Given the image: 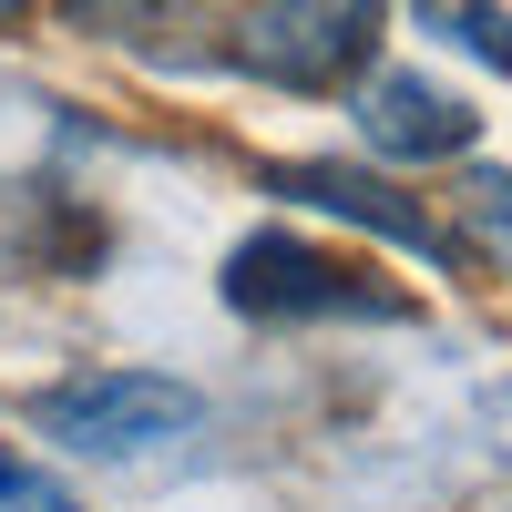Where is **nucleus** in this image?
Masks as SVG:
<instances>
[{"label":"nucleus","instance_id":"423d86ee","mask_svg":"<svg viewBox=\"0 0 512 512\" xmlns=\"http://www.w3.org/2000/svg\"><path fill=\"white\" fill-rule=\"evenodd\" d=\"M410 11H420V31L461 41L472 62H492V72L512 82V11H502V0H410Z\"/></svg>","mask_w":512,"mask_h":512},{"label":"nucleus","instance_id":"0eeeda50","mask_svg":"<svg viewBox=\"0 0 512 512\" xmlns=\"http://www.w3.org/2000/svg\"><path fill=\"white\" fill-rule=\"evenodd\" d=\"M0 512H82V502H72L52 472H31L11 441H0Z\"/></svg>","mask_w":512,"mask_h":512},{"label":"nucleus","instance_id":"f03ea898","mask_svg":"<svg viewBox=\"0 0 512 512\" xmlns=\"http://www.w3.org/2000/svg\"><path fill=\"white\" fill-rule=\"evenodd\" d=\"M379 21L390 0H256L236 21V62L277 93H338L379 52Z\"/></svg>","mask_w":512,"mask_h":512},{"label":"nucleus","instance_id":"20e7f679","mask_svg":"<svg viewBox=\"0 0 512 512\" xmlns=\"http://www.w3.org/2000/svg\"><path fill=\"white\" fill-rule=\"evenodd\" d=\"M256 185H267V195H297V205H318V216H338V226H369L379 246H410L420 267H451V236L420 216V195L379 185V175H349V164H267Z\"/></svg>","mask_w":512,"mask_h":512},{"label":"nucleus","instance_id":"7ed1b4c3","mask_svg":"<svg viewBox=\"0 0 512 512\" xmlns=\"http://www.w3.org/2000/svg\"><path fill=\"white\" fill-rule=\"evenodd\" d=\"M226 308L277 328V318H410V297L369 287V267H349L308 236H246L226 256Z\"/></svg>","mask_w":512,"mask_h":512},{"label":"nucleus","instance_id":"39448f33","mask_svg":"<svg viewBox=\"0 0 512 512\" xmlns=\"http://www.w3.org/2000/svg\"><path fill=\"white\" fill-rule=\"evenodd\" d=\"M359 134H369V154H390V164H451V154H472L482 113L461 103L451 82L369 72V93H359Z\"/></svg>","mask_w":512,"mask_h":512},{"label":"nucleus","instance_id":"f257e3e1","mask_svg":"<svg viewBox=\"0 0 512 512\" xmlns=\"http://www.w3.org/2000/svg\"><path fill=\"white\" fill-rule=\"evenodd\" d=\"M31 431L62 441V451H93V461H134L154 441L195 431V390L164 369H82V379L31 400Z\"/></svg>","mask_w":512,"mask_h":512},{"label":"nucleus","instance_id":"6e6552de","mask_svg":"<svg viewBox=\"0 0 512 512\" xmlns=\"http://www.w3.org/2000/svg\"><path fill=\"white\" fill-rule=\"evenodd\" d=\"M472 205H482V226H512V175H472Z\"/></svg>","mask_w":512,"mask_h":512},{"label":"nucleus","instance_id":"1a4fd4ad","mask_svg":"<svg viewBox=\"0 0 512 512\" xmlns=\"http://www.w3.org/2000/svg\"><path fill=\"white\" fill-rule=\"evenodd\" d=\"M21 11H31V0H0V31H11V21H21Z\"/></svg>","mask_w":512,"mask_h":512}]
</instances>
